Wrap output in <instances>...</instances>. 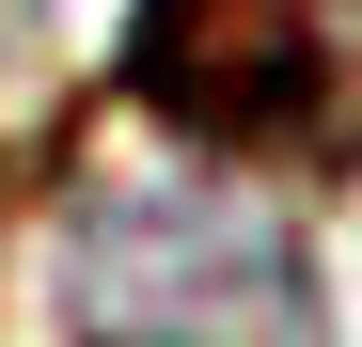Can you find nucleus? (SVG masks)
<instances>
[{"instance_id":"nucleus-1","label":"nucleus","mask_w":362,"mask_h":347,"mask_svg":"<svg viewBox=\"0 0 362 347\" xmlns=\"http://www.w3.org/2000/svg\"><path fill=\"white\" fill-rule=\"evenodd\" d=\"M127 110L205 174H315L362 158V0H127Z\"/></svg>"},{"instance_id":"nucleus-2","label":"nucleus","mask_w":362,"mask_h":347,"mask_svg":"<svg viewBox=\"0 0 362 347\" xmlns=\"http://www.w3.org/2000/svg\"><path fill=\"white\" fill-rule=\"evenodd\" d=\"M79 347H331L315 268L252 190H95L64 237Z\"/></svg>"}]
</instances>
